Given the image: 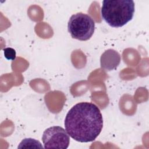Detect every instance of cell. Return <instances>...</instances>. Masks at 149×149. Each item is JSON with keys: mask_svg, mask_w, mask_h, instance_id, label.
Instances as JSON below:
<instances>
[{"mask_svg": "<svg viewBox=\"0 0 149 149\" xmlns=\"http://www.w3.org/2000/svg\"><path fill=\"white\" fill-rule=\"evenodd\" d=\"M42 140L45 148L66 149L70 143L68 133L63 127L58 126L47 128L43 132Z\"/></svg>", "mask_w": 149, "mask_h": 149, "instance_id": "obj_4", "label": "cell"}, {"mask_svg": "<svg viewBox=\"0 0 149 149\" xmlns=\"http://www.w3.org/2000/svg\"><path fill=\"white\" fill-rule=\"evenodd\" d=\"M3 54L4 56L8 60L14 61L16 57V51L10 47L5 48L3 49Z\"/></svg>", "mask_w": 149, "mask_h": 149, "instance_id": "obj_7", "label": "cell"}, {"mask_svg": "<svg viewBox=\"0 0 149 149\" xmlns=\"http://www.w3.org/2000/svg\"><path fill=\"white\" fill-rule=\"evenodd\" d=\"M18 148H42L41 143L34 139L27 138L23 139L18 146Z\"/></svg>", "mask_w": 149, "mask_h": 149, "instance_id": "obj_6", "label": "cell"}, {"mask_svg": "<svg viewBox=\"0 0 149 149\" xmlns=\"http://www.w3.org/2000/svg\"><path fill=\"white\" fill-rule=\"evenodd\" d=\"M68 29L73 38L87 41L91 37L94 32L95 23L90 16L79 12L70 17Z\"/></svg>", "mask_w": 149, "mask_h": 149, "instance_id": "obj_3", "label": "cell"}, {"mask_svg": "<svg viewBox=\"0 0 149 149\" xmlns=\"http://www.w3.org/2000/svg\"><path fill=\"white\" fill-rule=\"evenodd\" d=\"M102 19L112 27H121L130 21L134 15L132 0H105L101 9Z\"/></svg>", "mask_w": 149, "mask_h": 149, "instance_id": "obj_2", "label": "cell"}, {"mask_svg": "<svg viewBox=\"0 0 149 149\" xmlns=\"http://www.w3.org/2000/svg\"><path fill=\"white\" fill-rule=\"evenodd\" d=\"M101 66L105 70L115 69L120 62V56L116 51L109 49L105 51L101 56Z\"/></svg>", "mask_w": 149, "mask_h": 149, "instance_id": "obj_5", "label": "cell"}, {"mask_svg": "<svg viewBox=\"0 0 149 149\" xmlns=\"http://www.w3.org/2000/svg\"><path fill=\"white\" fill-rule=\"evenodd\" d=\"M65 130L74 140L81 143L94 141L103 127L100 109L94 104L81 102L73 106L65 119Z\"/></svg>", "mask_w": 149, "mask_h": 149, "instance_id": "obj_1", "label": "cell"}]
</instances>
